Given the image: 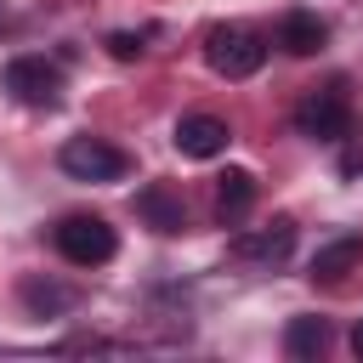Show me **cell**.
<instances>
[{
  "label": "cell",
  "instance_id": "3957f363",
  "mask_svg": "<svg viewBox=\"0 0 363 363\" xmlns=\"http://www.w3.org/2000/svg\"><path fill=\"white\" fill-rule=\"evenodd\" d=\"M0 91L11 96V102H23V108H57L62 102V68L57 62H45V57H11L6 68H0Z\"/></svg>",
  "mask_w": 363,
  "mask_h": 363
},
{
  "label": "cell",
  "instance_id": "ba28073f",
  "mask_svg": "<svg viewBox=\"0 0 363 363\" xmlns=\"http://www.w3.org/2000/svg\"><path fill=\"white\" fill-rule=\"evenodd\" d=\"M272 45H278L284 57H318V51L329 45V23H323L318 11H306V6H295V11H284V17H278Z\"/></svg>",
  "mask_w": 363,
  "mask_h": 363
},
{
  "label": "cell",
  "instance_id": "5bb4252c",
  "mask_svg": "<svg viewBox=\"0 0 363 363\" xmlns=\"http://www.w3.org/2000/svg\"><path fill=\"white\" fill-rule=\"evenodd\" d=\"M335 170L352 182V176H363V119H352L346 130H340V159H335Z\"/></svg>",
  "mask_w": 363,
  "mask_h": 363
},
{
  "label": "cell",
  "instance_id": "8fae6325",
  "mask_svg": "<svg viewBox=\"0 0 363 363\" xmlns=\"http://www.w3.org/2000/svg\"><path fill=\"white\" fill-rule=\"evenodd\" d=\"M357 261H363V238H357V233H346V238H335V244H323V250L312 255L306 278H312V284H340Z\"/></svg>",
  "mask_w": 363,
  "mask_h": 363
},
{
  "label": "cell",
  "instance_id": "277c9868",
  "mask_svg": "<svg viewBox=\"0 0 363 363\" xmlns=\"http://www.w3.org/2000/svg\"><path fill=\"white\" fill-rule=\"evenodd\" d=\"M352 96H346V79H329L323 91H306L301 108H295V130L306 142H340V130L352 125Z\"/></svg>",
  "mask_w": 363,
  "mask_h": 363
},
{
  "label": "cell",
  "instance_id": "e0dca14e",
  "mask_svg": "<svg viewBox=\"0 0 363 363\" xmlns=\"http://www.w3.org/2000/svg\"><path fill=\"white\" fill-rule=\"evenodd\" d=\"M0 17H6V11H0Z\"/></svg>",
  "mask_w": 363,
  "mask_h": 363
},
{
  "label": "cell",
  "instance_id": "9c48e42d",
  "mask_svg": "<svg viewBox=\"0 0 363 363\" xmlns=\"http://www.w3.org/2000/svg\"><path fill=\"white\" fill-rule=\"evenodd\" d=\"M136 216L153 227V233H182L187 227V204H182V193L170 187V182H147V187H136Z\"/></svg>",
  "mask_w": 363,
  "mask_h": 363
},
{
  "label": "cell",
  "instance_id": "9a60e30c",
  "mask_svg": "<svg viewBox=\"0 0 363 363\" xmlns=\"http://www.w3.org/2000/svg\"><path fill=\"white\" fill-rule=\"evenodd\" d=\"M102 45H108L113 62H136V57H147V34H142V28H113Z\"/></svg>",
  "mask_w": 363,
  "mask_h": 363
},
{
  "label": "cell",
  "instance_id": "52a82bcc",
  "mask_svg": "<svg viewBox=\"0 0 363 363\" xmlns=\"http://www.w3.org/2000/svg\"><path fill=\"white\" fill-rule=\"evenodd\" d=\"M289 250H295V221L289 216H272L267 227H250V233L233 238V255L238 261H255V267H278Z\"/></svg>",
  "mask_w": 363,
  "mask_h": 363
},
{
  "label": "cell",
  "instance_id": "7a4b0ae2",
  "mask_svg": "<svg viewBox=\"0 0 363 363\" xmlns=\"http://www.w3.org/2000/svg\"><path fill=\"white\" fill-rule=\"evenodd\" d=\"M51 244L68 267H102L119 255V233L102 221V216H62L51 227Z\"/></svg>",
  "mask_w": 363,
  "mask_h": 363
},
{
  "label": "cell",
  "instance_id": "4fadbf2b",
  "mask_svg": "<svg viewBox=\"0 0 363 363\" xmlns=\"http://www.w3.org/2000/svg\"><path fill=\"white\" fill-rule=\"evenodd\" d=\"M284 352H289V357H323V352H329V323H323V318H289Z\"/></svg>",
  "mask_w": 363,
  "mask_h": 363
},
{
  "label": "cell",
  "instance_id": "30bf717a",
  "mask_svg": "<svg viewBox=\"0 0 363 363\" xmlns=\"http://www.w3.org/2000/svg\"><path fill=\"white\" fill-rule=\"evenodd\" d=\"M250 210H255V176H250V170L216 176V221H221V227H238Z\"/></svg>",
  "mask_w": 363,
  "mask_h": 363
},
{
  "label": "cell",
  "instance_id": "7c38bea8",
  "mask_svg": "<svg viewBox=\"0 0 363 363\" xmlns=\"http://www.w3.org/2000/svg\"><path fill=\"white\" fill-rule=\"evenodd\" d=\"M17 295H23V306L34 312V318H62L79 295H74V284H57V278H40V272H28L23 284H17Z\"/></svg>",
  "mask_w": 363,
  "mask_h": 363
},
{
  "label": "cell",
  "instance_id": "8992f818",
  "mask_svg": "<svg viewBox=\"0 0 363 363\" xmlns=\"http://www.w3.org/2000/svg\"><path fill=\"white\" fill-rule=\"evenodd\" d=\"M170 142H176V153H182V159H221V153H227V142H233V130H227V119H221V113H182Z\"/></svg>",
  "mask_w": 363,
  "mask_h": 363
},
{
  "label": "cell",
  "instance_id": "6da1fadb",
  "mask_svg": "<svg viewBox=\"0 0 363 363\" xmlns=\"http://www.w3.org/2000/svg\"><path fill=\"white\" fill-rule=\"evenodd\" d=\"M204 62H210L221 79H250V74H261V62H267V40H261L255 28L216 23V28L204 34Z\"/></svg>",
  "mask_w": 363,
  "mask_h": 363
},
{
  "label": "cell",
  "instance_id": "2e32d148",
  "mask_svg": "<svg viewBox=\"0 0 363 363\" xmlns=\"http://www.w3.org/2000/svg\"><path fill=\"white\" fill-rule=\"evenodd\" d=\"M352 352H357V357H363V318H357V323H352Z\"/></svg>",
  "mask_w": 363,
  "mask_h": 363
},
{
  "label": "cell",
  "instance_id": "5b68a950",
  "mask_svg": "<svg viewBox=\"0 0 363 363\" xmlns=\"http://www.w3.org/2000/svg\"><path fill=\"white\" fill-rule=\"evenodd\" d=\"M57 164H62L68 182H119V176L130 170L125 147H113V142H102V136H68L62 153H57Z\"/></svg>",
  "mask_w": 363,
  "mask_h": 363
}]
</instances>
